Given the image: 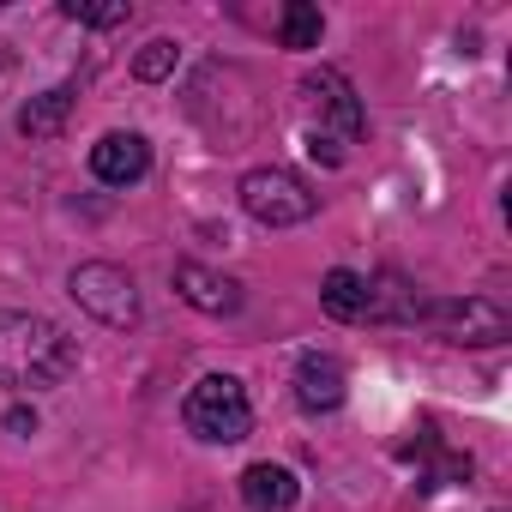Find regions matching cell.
Instances as JSON below:
<instances>
[{"mask_svg": "<svg viewBox=\"0 0 512 512\" xmlns=\"http://www.w3.org/2000/svg\"><path fill=\"white\" fill-rule=\"evenodd\" d=\"M320 31H326L320 7H308V0H290V7H284V49H314Z\"/></svg>", "mask_w": 512, "mask_h": 512, "instance_id": "4fadbf2b", "label": "cell"}, {"mask_svg": "<svg viewBox=\"0 0 512 512\" xmlns=\"http://www.w3.org/2000/svg\"><path fill=\"white\" fill-rule=\"evenodd\" d=\"M344 368L332 362V356H302V368H296V398H302V410H338L344 404Z\"/></svg>", "mask_w": 512, "mask_h": 512, "instance_id": "30bf717a", "label": "cell"}, {"mask_svg": "<svg viewBox=\"0 0 512 512\" xmlns=\"http://www.w3.org/2000/svg\"><path fill=\"white\" fill-rule=\"evenodd\" d=\"M67 115H73V85H49L43 97H31L19 109V133L25 139H55L67 127Z\"/></svg>", "mask_w": 512, "mask_h": 512, "instance_id": "8fae6325", "label": "cell"}, {"mask_svg": "<svg viewBox=\"0 0 512 512\" xmlns=\"http://www.w3.org/2000/svg\"><path fill=\"white\" fill-rule=\"evenodd\" d=\"M67 19H79V25H97V31H109V25H127V0H109V7H97V0H67L61 7Z\"/></svg>", "mask_w": 512, "mask_h": 512, "instance_id": "9a60e30c", "label": "cell"}, {"mask_svg": "<svg viewBox=\"0 0 512 512\" xmlns=\"http://www.w3.org/2000/svg\"><path fill=\"white\" fill-rule=\"evenodd\" d=\"M79 368V344L43 314H0V386L43 392Z\"/></svg>", "mask_w": 512, "mask_h": 512, "instance_id": "6da1fadb", "label": "cell"}, {"mask_svg": "<svg viewBox=\"0 0 512 512\" xmlns=\"http://www.w3.org/2000/svg\"><path fill=\"white\" fill-rule=\"evenodd\" d=\"M302 103L320 115V127H308V133H326V139H362V127H368V115H362L350 79L332 73V67H320V73L302 79Z\"/></svg>", "mask_w": 512, "mask_h": 512, "instance_id": "5b68a950", "label": "cell"}, {"mask_svg": "<svg viewBox=\"0 0 512 512\" xmlns=\"http://www.w3.org/2000/svg\"><path fill=\"white\" fill-rule=\"evenodd\" d=\"M241 500H247L253 512H290V506L302 500V482H296V470H284V464H247V470H241Z\"/></svg>", "mask_w": 512, "mask_h": 512, "instance_id": "ba28073f", "label": "cell"}, {"mask_svg": "<svg viewBox=\"0 0 512 512\" xmlns=\"http://www.w3.org/2000/svg\"><path fill=\"white\" fill-rule=\"evenodd\" d=\"M308 157H314V163H326V169H338V163H344V145H338V139H326V133H308Z\"/></svg>", "mask_w": 512, "mask_h": 512, "instance_id": "2e32d148", "label": "cell"}, {"mask_svg": "<svg viewBox=\"0 0 512 512\" xmlns=\"http://www.w3.org/2000/svg\"><path fill=\"white\" fill-rule=\"evenodd\" d=\"M314 205H320V199H314L308 181L290 175V169H247V175H241V211H247L253 223H266V229L308 223Z\"/></svg>", "mask_w": 512, "mask_h": 512, "instance_id": "3957f363", "label": "cell"}, {"mask_svg": "<svg viewBox=\"0 0 512 512\" xmlns=\"http://www.w3.org/2000/svg\"><path fill=\"white\" fill-rule=\"evenodd\" d=\"M428 320H434L452 344H506V332H512V320H506L494 302H482V296L434 302V308H428Z\"/></svg>", "mask_w": 512, "mask_h": 512, "instance_id": "8992f818", "label": "cell"}, {"mask_svg": "<svg viewBox=\"0 0 512 512\" xmlns=\"http://www.w3.org/2000/svg\"><path fill=\"white\" fill-rule=\"evenodd\" d=\"M145 169H151V145L139 133H103L91 145V175L109 187H133V181H145Z\"/></svg>", "mask_w": 512, "mask_h": 512, "instance_id": "52a82bcc", "label": "cell"}, {"mask_svg": "<svg viewBox=\"0 0 512 512\" xmlns=\"http://www.w3.org/2000/svg\"><path fill=\"white\" fill-rule=\"evenodd\" d=\"M7 428H13V434H37V410L13 404V410H7Z\"/></svg>", "mask_w": 512, "mask_h": 512, "instance_id": "e0dca14e", "label": "cell"}, {"mask_svg": "<svg viewBox=\"0 0 512 512\" xmlns=\"http://www.w3.org/2000/svg\"><path fill=\"white\" fill-rule=\"evenodd\" d=\"M320 302H326L332 320H368V314H374V290H368V278H356V272H344V266L326 272Z\"/></svg>", "mask_w": 512, "mask_h": 512, "instance_id": "7c38bea8", "label": "cell"}, {"mask_svg": "<svg viewBox=\"0 0 512 512\" xmlns=\"http://www.w3.org/2000/svg\"><path fill=\"white\" fill-rule=\"evenodd\" d=\"M175 61H181V49H175L169 37H151V43L139 49V61H133V73H139L145 85H157V79H169V73H175Z\"/></svg>", "mask_w": 512, "mask_h": 512, "instance_id": "5bb4252c", "label": "cell"}, {"mask_svg": "<svg viewBox=\"0 0 512 512\" xmlns=\"http://www.w3.org/2000/svg\"><path fill=\"white\" fill-rule=\"evenodd\" d=\"M181 422H187V434H199V440H211V446H235V440H247V428H253V404H247L241 380L205 374V380L187 392Z\"/></svg>", "mask_w": 512, "mask_h": 512, "instance_id": "7a4b0ae2", "label": "cell"}, {"mask_svg": "<svg viewBox=\"0 0 512 512\" xmlns=\"http://www.w3.org/2000/svg\"><path fill=\"white\" fill-rule=\"evenodd\" d=\"M67 290H73V302H79L91 320H103V326H115V332L139 326V290H133V278H127L121 266L85 260V266H73Z\"/></svg>", "mask_w": 512, "mask_h": 512, "instance_id": "277c9868", "label": "cell"}, {"mask_svg": "<svg viewBox=\"0 0 512 512\" xmlns=\"http://www.w3.org/2000/svg\"><path fill=\"white\" fill-rule=\"evenodd\" d=\"M175 290H181V302L187 308H199V314H235L241 308V284L235 278H217V272H205V266H175Z\"/></svg>", "mask_w": 512, "mask_h": 512, "instance_id": "9c48e42d", "label": "cell"}]
</instances>
